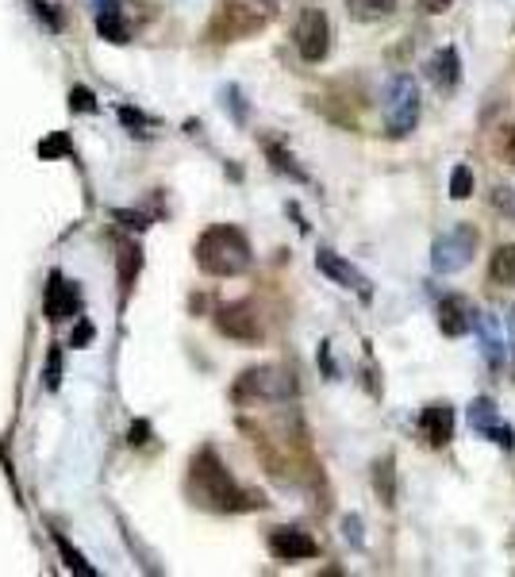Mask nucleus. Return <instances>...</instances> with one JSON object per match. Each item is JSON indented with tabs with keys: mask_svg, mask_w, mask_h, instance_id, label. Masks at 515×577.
Listing matches in <instances>:
<instances>
[{
	"mask_svg": "<svg viewBox=\"0 0 515 577\" xmlns=\"http://www.w3.org/2000/svg\"><path fill=\"white\" fill-rule=\"evenodd\" d=\"M189 489H193V501L212 508V512H250V508H262V497L246 493L243 485H235V477L227 474V466L220 462V454L200 451L189 466Z\"/></svg>",
	"mask_w": 515,
	"mask_h": 577,
	"instance_id": "1",
	"label": "nucleus"
},
{
	"mask_svg": "<svg viewBox=\"0 0 515 577\" xmlns=\"http://www.w3.org/2000/svg\"><path fill=\"white\" fill-rule=\"evenodd\" d=\"M250 262H254V251H250V239L239 227L216 224L197 239V266L204 274L239 277L250 270Z\"/></svg>",
	"mask_w": 515,
	"mask_h": 577,
	"instance_id": "2",
	"label": "nucleus"
},
{
	"mask_svg": "<svg viewBox=\"0 0 515 577\" xmlns=\"http://www.w3.org/2000/svg\"><path fill=\"white\" fill-rule=\"evenodd\" d=\"M419 124V85L408 74H396L385 89V127L393 139H408Z\"/></svg>",
	"mask_w": 515,
	"mask_h": 577,
	"instance_id": "3",
	"label": "nucleus"
},
{
	"mask_svg": "<svg viewBox=\"0 0 515 577\" xmlns=\"http://www.w3.org/2000/svg\"><path fill=\"white\" fill-rule=\"evenodd\" d=\"M270 12L273 8L266 0H223L216 20H212V35H216L220 43L243 39V35H250V31H258V27L266 24Z\"/></svg>",
	"mask_w": 515,
	"mask_h": 577,
	"instance_id": "4",
	"label": "nucleus"
},
{
	"mask_svg": "<svg viewBox=\"0 0 515 577\" xmlns=\"http://www.w3.org/2000/svg\"><path fill=\"white\" fill-rule=\"evenodd\" d=\"M293 393H296L293 377L285 374V370H277V366L246 370V374L235 381V389H231L235 401H285V397H293Z\"/></svg>",
	"mask_w": 515,
	"mask_h": 577,
	"instance_id": "5",
	"label": "nucleus"
},
{
	"mask_svg": "<svg viewBox=\"0 0 515 577\" xmlns=\"http://www.w3.org/2000/svg\"><path fill=\"white\" fill-rule=\"evenodd\" d=\"M473 251H477V231L466 224L450 227L431 247V266H435V274H458L473 262Z\"/></svg>",
	"mask_w": 515,
	"mask_h": 577,
	"instance_id": "6",
	"label": "nucleus"
},
{
	"mask_svg": "<svg viewBox=\"0 0 515 577\" xmlns=\"http://www.w3.org/2000/svg\"><path fill=\"white\" fill-rule=\"evenodd\" d=\"M293 43L304 62H323L331 54V20H327V12L304 8L293 27Z\"/></svg>",
	"mask_w": 515,
	"mask_h": 577,
	"instance_id": "7",
	"label": "nucleus"
},
{
	"mask_svg": "<svg viewBox=\"0 0 515 577\" xmlns=\"http://www.w3.org/2000/svg\"><path fill=\"white\" fill-rule=\"evenodd\" d=\"M216 327H220V335L235 339V343H258V339H262V320H258V312L243 301L223 304L220 312H216Z\"/></svg>",
	"mask_w": 515,
	"mask_h": 577,
	"instance_id": "8",
	"label": "nucleus"
},
{
	"mask_svg": "<svg viewBox=\"0 0 515 577\" xmlns=\"http://www.w3.org/2000/svg\"><path fill=\"white\" fill-rule=\"evenodd\" d=\"M469 427L481 431L485 439H492V443L504 447V451H512L515 447V431L500 420V408H496L489 397H477V401L469 404Z\"/></svg>",
	"mask_w": 515,
	"mask_h": 577,
	"instance_id": "9",
	"label": "nucleus"
},
{
	"mask_svg": "<svg viewBox=\"0 0 515 577\" xmlns=\"http://www.w3.org/2000/svg\"><path fill=\"white\" fill-rule=\"evenodd\" d=\"M43 312H47L50 324H66V320H74L77 312H81V293H77L74 281H66V277L50 274V285H47V297H43Z\"/></svg>",
	"mask_w": 515,
	"mask_h": 577,
	"instance_id": "10",
	"label": "nucleus"
},
{
	"mask_svg": "<svg viewBox=\"0 0 515 577\" xmlns=\"http://www.w3.org/2000/svg\"><path fill=\"white\" fill-rule=\"evenodd\" d=\"M316 270H319V274L331 277L335 285H343V289H350V293L366 297V301H369V293H373V289H369V277L362 274L358 266H350V262H346L343 254H335V251H319V254H316Z\"/></svg>",
	"mask_w": 515,
	"mask_h": 577,
	"instance_id": "11",
	"label": "nucleus"
},
{
	"mask_svg": "<svg viewBox=\"0 0 515 577\" xmlns=\"http://www.w3.org/2000/svg\"><path fill=\"white\" fill-rule=\"evenodd\" d=\"M270 554L277 562H304V558H316L319 543L300 527H277L270 535Z\"/></svg>",
	"mask_w": 515,
	"mask_h": 577,
	"instance_id": "12",
	"label": "nucleus"
},
{
	"mask_svg": "<svg viewBox=\"0 0 515 577\" xmlns=\"http://www.w3.org/2000/svg\"><path fill=\"white\" fill-rule=\"evenodd\" d=\"M419 431L427 435L431 447H446L454 439V408L450 404H427L419 412Z\"/></svg>",
	"mask_w": 515,
	"mask_h": 577,
	"instance_id": "13",
	"label": "nucleus"
},
{
	"mask_svg": "<svg viewBox=\"0 0 515 577\" xmlns=\"http://www.w3.org/2000/svg\"><path fill=\"white\" fill-rule=\"evenodd\" d=\"M473 331H477V339H481V347H485L489 366H500V362H504V335H500L496 316H492V312H473Z\"/></svg>",
	"mask_w": 515,
	"mask_h": 577,
	"instance_id": "14",
	"label": "nucleus"
},
{
	"mask_svg": "<svg viewBox=\"0 0 515 577\" xmlns=\"http://www.w3.org/2000/svg\"><path fill=\"white\" fill-rule=\"evenodd\" d=\"M431 77L439 89H458L462 85V54L458 47H439L431 58Z\"/></svg>",
	"mask_w": 515,
	"mask_h": 577,
	"instance_id": "15",
	"label": "nucleus"
},
{
	"mask_svg": "<svg viewBox=\"0 0 515 577\" xmlns=\"http://www.w3.org/2000/svg\"><path fill=\"white\" fill-rule=\"evenodd\" d=\"M439 327L442 335H466V331H473V308H469L466 301H458V297H450V301L439 304Z\"/></svg>",
	"mask_w": 515,
	"mask_h": 577,
	"instance_id": "16",
	"label": "nucleus"
},
{
	"mask_svg": "<svg viewBox=\"0 0 515 577\" xmlns=\"http://www.w3.org/2000/svg\"><path fill=\"white\" fill-rule=\"evenodd\" d=\"M97 31H100V39H108V43H116V47H123V43L131 39L127 20L120 16V4H116V0H108V4L97 12Z\"/></svg>",
	"mask_w": 515,
	"mask_h": 577,
	"instance_id": "17",
	"label": "nucleus"
},
{
	"mask_svg": "<svg viewBox=\"0 0 515 577\" xmlns=\"http://www.w3.org/2000/svg\"><path fill=\"white\" fill-rule=\"evenodd\" d=\"M346 12H350V20H358V24H377V20L393 16L396 0H346Z\"/></svg>",
	"mask_w": 515,
	"mask_h": 577,
	"instance_id": "18",
	"label": "nucleus"
},
{
	"mask_svg": "<svg viewBox=\"0 0 515 577\" xmlns=\"http://www.w3.org/2000/svg\"><path fill=\"white\" fill-rule=\"evenodd\" d=\"M489 277L496 285H515V243H504V247H496L489 262Z\"/></svg>",
	"mask_w": 515,
	"mask_h": 577,
	"instance_id": "19",
	"label": "nucleus"
},
{
	"mask_svg": "<svg viewBox=\"0 0 515 577\" xmlns=\"http://www.w3.org/2000/svg\"><path fill=\"white\" fill-rule=\"evenodd\" d=\"M139 270H143V251H139V247H120V293L123 297L131 293Z\"/></svg>",
	"mask_w": 515,
	"mask_h": 577,
	"instance_id": "20",
	"label": "nucleus"
},
{
	"mask_svg": "<svg viewBox=\"0 0 515 577\" xmlns=\"http://www.w3.org/2000/svg\"><path fill=\"white\" fill-rule=\"evenodd\" d=\"M54 547H58V554H62V562H66V570H70V574H77V577H97V570H93V566L85 562V554L70 547V539H66V535H54Z\"/></svg>",
	"mask_w": 515,
	"mask_h": 577,
	"instance_id": "21",
	"label": "nucleus"
},
{
	"mask_svg": "<svg viewBox=\"0 0 515 577\" xmlns=\"http://www.w3.org/2000/svg\"><path fill=\"white\" fill-rule=\"evenodd\" d=\"M373 489H377V497H381V504H393V501H396L393 458H381V462L373 466Z\"/></svg>",
	"mask_w": 515,
	"mask_h": 577,
	"instance_id": "22",
	"label": "nucleus"
},
{
	"mask_svg": "<svg viewBox=\"0 0 515 577\" xmlns=\"http://www.w3.org/2000/svg\"><path fill=\"white\" fill-rule=\"evenodd\" d=\"M266 154H270V158H273V166H277V170H281V174L296 177V181H308V174H304V170H300V166H296V162H293V154L285 151V147H281V143H266Z\"/></svg>",
	"mask_w": 515,
	"mask_h": 577,
	"instance_id": "23",
	"label": "nucleus"
},
{
	"mask_svg": "<svg viewBox=\"0 0 515 577\" xmlns=\"http://www.w3.org/2000/svg\"><path fill=\"white\" fill-rule=\"evenodd\" d=\"M66 154H74V139L66 135V131H54L50 139H43L39 143V158H66Z\"/></svg>",
	"mask_w": 515,
	"mask_h": 577,
	"instance_id": "24",
	"label": "nucleus"
},
{
	"mask_svg": "<svg viewBox=\"0 0 515 577\" xmlns=\"http://www.w3.org/2000/svg\"><path fill=\"white\" fill-rule=\"evenodd\" d=\"M469 193H473V170H469V166H454V174H450V197H454V201H466Z\"/></svg>",
	"mask_w": 515,
	"mask_h": 577,
	"instance_id": "25",
	"label": "nucleus"
},
{
	"mask_svg": "<svg viewBox=\"0 0 515 577\" xmlns=\"http://www.w3.org/2000/svg\"><path fill=\"white\" fill-rule=\"evenodd\" d=\"M492 208H496L500 216L515 220V189L512 185H496V189H492Z\"/></svg>",
	"mask_w": 515,
	"mask_h": 577,
	"instance_id": "26",
	"label": "nucleus"
},
{
	"mask_svg": "<svg viewBox=\"0 0 515 577\" xmlns=\"http://www.w3.org/2000/svg\"><path fill=\"white\" fill-rule=\"evenodd\" d=\"M70 108H74V112H97V97H93L85 85H74V89H70Z\"/></svg>",
	"mask_w": 515,
	"mask_h": 577,
	"instance_id": "27",
	"label": "nucleus"
},
{
	"mask_svg": "<svg viewBox=\"0 0 515 577\" xmlns=\"http://www.w3.org/2000/svg\"><path fill=\"white\" fill-rule=\"evenodd\" d=\"M31 8H35V16L50 27V31H62V16L54 12V4H43V0H31Z\"/></svg>",
	"mask_w": 515,
	"mask_h": 577,
	"instance_id": "28",
	"label": "nucleus"
},
{
	"mask_svg": "<svg viewBox=\"0 0 515 577\" xmlns=\"http://www.w3.org/2000/svg\"><path fill=\"white\" fill-rule=\"evenodd\" d=\"M496 151H500V158H504L508 166H515V124L500 131V143H496Z\"/></svg>",
	"mask_w": 515,
	"mask_h": 577,
	"instance_id": "29",
	"label": "nucleus"
},
{
	"mask_svg": "<svg viewBox=\"0 0 515 577\" xmlns=\"http://www.w3.org/2000/svg\"><path fill=\"white\" fill-rule=\"evenodd\" d=\"M58 385H62V351L54 347L47 354V389H58Z\"/></svg>",
	"mask_w": 515,
	"mask_h": 577,
	"instance_id": "30",
	"label": "nucleus"
},
{
	"mask_svg": "<svg viewBox=\"0 0 515 577\" xmlns=\"http://www.w3.org/2000/svg\"><path fill=\"white\" fill-rule=\"evenodd\" d=\"M127 443H131V447H147V443H150V424H147V420H135V424H131V431H127Z\"/></svg>",
	"mask_w": 515,
	"mask_h": 577,
	"instance_id": "31",
	"label": "nucleus"
},
{
	"mask_svg": "<svg viewBox=\"0 0 515 577\" xmlns=\"http://www.w3.org/2000/svg\"><path fill=\"white\" fill-rule=\"evenodd\" d=\"M343 531H346V539H350L354 547H362V520H358V516H346Z\"/></svg>",
	"mask_w": 515,
	"mask_h": 577,
	"instance_id": "32",
	"label": "nucleus"
},
{
	"mask_svg": "<svg viewBox=\"0 0 515 577\" xmlns=\"http://www.w3.org/2000/svg\"><path fill=\"white\" fill-rule=\"evenodd\" d=\"M116 220H123V224L135 227V231H143V227H150V224H147V216H139V212H123V208H120V212H116Z\"/></svg>",
	"mask_w": 515,
	"mask_h": 577,
	"instance_id": "33",
	"label": "nucleus"
},
{
	"mask_svg": "<svg viewBox=\"0 0 515 577\" xmlns=\"http://www.w3.org/2000/svg\"><path fill=\"white\" fill-rule=\"evenodd\" d=\"M319 366H323V374L335 377V362H331V343H319Z\"/></svg>",
	"mask_w": 515,
	"mask_h": 577,
	"instance_id": "34",
	"label": "nucleus"
},
{
	"mask_svg": "<svg viewBox=\"0 0 515 577\" xmlns=\"http://www.w3.org/2000/svg\"><path fill=\"white\" fill-rule=\"evenodd\" d=\"M223 97H227V101H231V108H235V120H239V124H243V120H246V108H243V97H239V89H227V93H223Z\"/></svg>",
	"mask_w": 515,
	"mask_h": 577,
	"instance_id": "35",
	"label": "nucleus"
},
{
	"mask_svg": "<svg viewBox=\"0 0 515 577\" xmlns=\"http://www.w3.org/2000/svg\"><path fill=\"white\" fill-rule=\"evenodd\" d=\"M85 343H93V327H89V324H77L74 339H70V347H85Z\"/></svg>",
	"mask_w": 515,
	"mask_h": 577,
	"instance_id": "36",
	"label": "nucleus"
},
{
	"mask_svg": "<svg viewBox=\"0 0 515 577\" xmlns=\"http://www.w3.org/2000/svg\"><path fill=\"white\" fill-rule=\"evenodd\" d=\"M454 0H419V8L427 12V16H439V12H446Z\"/></svg>",
	"mask_w": 515,
	"mask_h": 577,
	"instance_id": "37",
	"label": "nucleus"
},
{
	"mask_svg": "<svg viewBox=\"0 0 515 577\" xmlns=\"http://www.w3.org/2000/svg\"><path fill=\"white\" fill-rule=\"evenodd\" d=\"M120 120H123V124H135V127L147 124V116H143V112H135V108H120Z\"/></svg>",
	"mask_w": 515,
	"mask_h": 577,
	"instance_id": "38",
	"label": "nucleus"
},
{
	"mask_svg": "<svg viewBox=\"0 0 515 577\" xmlns=\"http://www.w3.org/2000/svg\"><path fill=\"white\" fill-rule=\"evenodd\" d=\"M508 331H512V335H515V308H512V312H508Z\"/></svg>",
	"mask_w": 515,
	"mask_h": 577,
	"instance_id": "39",
	"label": "nucleus"
}]
</instances>
